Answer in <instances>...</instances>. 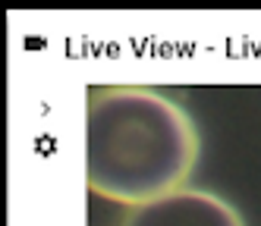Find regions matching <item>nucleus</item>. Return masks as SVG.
<instances>
[{
    "mask_svg": "<svg viewBox=\"0 0 261 226\" xmlns=\"http://www.w3.org/2000/svg\"><path fill=\"white\" fill-rule=\"evenodd\" d=\"M123 226H246L239 211L214 192L179 188L173 195L133 207Z\"/></svg>",
    "mask_w": 261,
    "mask_h": 226,
    "instance_id": "2",
    "label": "nucleus"
},
{
    "mask_svg": "<svg viewBox=\"0 0 261 226\" xmlns=\"http://www.w3.org/2000/svg\"><path fill=\"white\" fill-rule=\"evenodd\" d=\"M198 163V129L176 101L148 88H107L85 113V185L139 207L173 195Z\"/></svg>",
    "mask_w": 261,
    "mask_h": 226,
    "instance_id": "1",
    "label": "nucleus"
}]
</instances>
